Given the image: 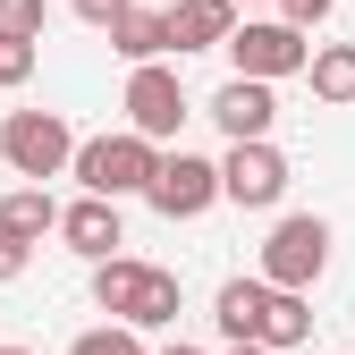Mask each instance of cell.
Here are the masks:
<instances>
[{
	"label": "cell",
	"mask_w": 355,
	"mask_h": 355,
	"mask_svg": "<svg viewBox=\"0 0 355 355\" xmlns=\"http://www.w3.org/2000/svg\"><path fill=\"white\" fill-rule=\"evenodd\" d=\"M94 304L119 322V330H169L178 304H187V288H178V271H161V262H136V254H110L94 262Z\"/></svg>",
	"instance_id": "6da1fadb"
},
{
	"label": "cell",
	"mask_w": 355,
	"mask_h": 355,
	"mask_svg": "<svg viewBox=\"0 0 355 355\" xmlns=\"http://www.w3.org/2000/svg\"><path fill=\"white\" fill-rule=\"evenodd\" d=\"M330 271V220L322 211H288L271 237H262V288H279V296H313V279Z\"/></svg>",
	"instance_id": "7a4b0ae2"
},
{
	"label": "cell",
	"mask_w": 355,
	"mask_h": 355,
	"mask_svg": "<svg viewBox=\"0 0 355 355\" xmlns=\"http://www.w3.org/2000/svg\"><path fill=\"white\" fill-rule=\"evenodd\" d=\"M153 169H161V144H144V136H94V144H76V161H68V178L85 195H102V203H119V195H144L153 187Z\"/></svg>",
	"instance_id": "3957f363"
},
{
	"label": "cell",
	"mask_w": 355,
	"mask_h": 355,
	"mask_svg": "<svg viewBox=\"0 0 355 355\" xmlns=\"http://www.w3.org/2000/svg\"><path fill=\"white\" fill-rule=\"evenodd\" d=\"M0 161H9L26 187H51V178L76 161V127L60 110H9L0 119Z\"/></svg>",
	"instance_id": "277c9868"
},
{
	"label": "cell",
	"mask_w": 355,
	"mask_h": 355,
	"mask_svg": "<svg viewBox=\"0 0 355 355\" xmlns=\"http://www.w3.org/2000/svg\"><path fill=\"white\" fill-rule=\"evenodd\" d=\"M119 110H127V136H144V144H169L178 127L195 119V102H187V85H178V68H169V60H153V68H127V94H119Z\"/></svg>",
	"instance_id": "5b68a950"
},
{
	"label": "cell",
	"mask_w": 355,
	"mask_h": 355,
	"mask_svg": "<svg viewBox=\"0 0 355 355\" xmlns=\"http://www.w3.org/2000/svg\"><path fill=\"white\" fill-rule=\"evenodd\" d=\"M220 51L237 60V76H245V85H279V76H304L313 42H304V34H288L279 17H237V34L220 42Z\"/></svg>",
	"instance_id": "8992f818"
},
{
	"label": "cell",
	"mask_w": 355,
	"mask_h": 355,
	"mask_svg": "<svg viewBox=\"0 0 355 355\" xmlns=\"http://www.w3.org/2000/svg\"><path fill=\"white\" fill-rule=\"evenodd\" d=\"M144 203H153L161 220H203V211L220 203V161H203V153H161Z\"/></svg>",
	"instance_id": "52a82bcc"
},
{
	"label": "cell",
	"mask_w": 355,
	"mask_h": 355,
	"mask_svg": "<svg viewBox=\"0 0 355 355\" xmlns=\"http://www.w3.org/2000/svg\"><path fill=\"white\" fill-rule=\"evenodd\" d=\"M279 195H288V153L279 144H229V161H220V203L271 211Z\"/></svg>",
	"instance_id": "ba28073f"
},
{
	"label": "cell",
	"mask_w": 355,
	"mask_h": 355,
	"mask_svg": "<svg viewBox=\"0 0 355 355\" xmlns=\"http://www.w3.org/2000/svg\"><path fill=\"white\" fill-rule=\"evenodd\" d=\"M211 119H220V136H229V144H271V127H279V94H271V85L229 76V85L211 94Z\"/></svg>",
	"instance_id": "9c48e42d"
},
{
	"label": "cell",
	"mask_w": 355,
	"mask_h": 355,
	"mask_svg": "<svg viewBox=\"0 0 355 355\" xmlns=\"http://www.w3.org/2000/svg\"><path fill=\"white\" fill-rule=\"evenodd\" d=\"M51 237H68V254H85V262H110L119 245H127V220H119V203H102V195H76V203H60V229Z\"/></svg>",
	"instance_id": "30bf717a"
},
{
	"label": "cell",
	"mask_w": 355,
	"mask_h": 355,
	"mask_svg": "<svg viewBox=\"0 0 355 355\" xmlns=\"http://www.w3.org/2000/svg\"><path fill=\"white\" fill-rule=\"evenodd\" d=\"M161 17H169V51L187 60V51H220V42L237 34V0H178Z\"/></svg>",
	"instance_id": "8fae6325"
},
{
	"label": "cell",
	"mask_w": 355,
	"mask_h": 355,
	"mask_svg": "<svg viewBox=\"0 0 355 355\" xmlns=\"http://www.w3.org/2000/svg\"><path fill=\"white\" fill-rule=\"evenodd\" d=\"M262 304H271V288H262V279H220V296H211V322H220V338H229V347H254V330H262Z\"/></svg>",
	"instance_id": "7c38bea8"
},
{
	"label": "cell",
	"mask_w": 355,
	"mask_h": 355,
	"mask_svg": "<svg viewBox=\"0 0 355 355\" xmlns=\"http://www.w3.org/2000/svg\"><path fill=\"white\" fill-rule=\"evenodd\" d=\"M51 229H60V203H51V187H9V195H0V237L42 245Z\"/></svg>",
	"instance_id": "4fadbf2b"
},
{
	"label": "cell",
	"mask_w": 355,
	"mask_h": 355,
	"mask_svg": "<svg viewBox=\"0 0 355 355\" xmlns=\"http://www.w3.org/2000/svg\"><path fill=\"white\" fill-rule=\"evenodd\" d=\"M110 51H119L127 68H153V60H169V17H161V9H127V17L110 26Z\"/></svg>",
	"instance_id": "5bb4252c"
},
{
	"label": "cell",
	"mask_w": 355,
	"mask_h": 355,
	"mask_svg": "<svg viewBox=\"0 0 355 355\" xmlns=\"http://www.w3.org/2000/svg\"><path fill=\"white\" fill-rule=\"evenodd\" d=\"M304 85H313V102L347 110V102H355V42H313V60H304Z\"/></svg>",
	"instance_id": "9a60e30c"
},
{
	"label": "cell",
	"mask_w": 355,
	"mask_h": 355,
	"mask_svg": "<svg viewBox=\"0 0 355 355\" xmlns=\"http://www.w3.org/2000/svg\"><path fill=\"white\" fill-rule=\"evenodd\" d=\"M304 338H313V296H279V288H271V304H262V330H254V347L288 355V347H304Z\"/></svg>",
	"instance_id": "2e32d148"
},
{
	"label": "cell",
	"mask_w": 355,
	"mask_h": 355,
	"mask_svg": "<svg viewBox=\"0 0 355 355\" xmlns=\"http://www.w3.org/2000/svg\"><path fill=\"white\" fill-rule=\"evenodd\" d=\"M51 0H0V42H42Z\"/></svg>",
	"instance_id": "e0dca14e"
},
{
	"label": "cell",
	"mask_w": 355,
	"mask_h": 355,
	"mask_svg": "<svg viewBox=\"0 0 355 355\" xmlns=\"http://www.w3.org/2000/svg\"><path fill=\"white\" fill-rule=\"evenodd\" d=\"M68 355H153L136 330H119V322H102V330H76L68 338Z\"/></svg>",
	"instance_id": "ac0fdd59"
},
{
	"label": "cell",
	"mask_w": 355,
	"mask_h": 355,
	"mask_svg": "<svg viewBox=\"0 0 355 355\" xmlns=\"http://www.w3.org/2000/svg\"><path fill=\"white\" fill-rule=\"evenodd\" d=\"M330 9H338V0H279V26H288V34H313Z\"/></svg>",
	"instance_id": "d6986e66"
},
{
	"label": "cell",
	"mask_w": 355,
	"mask_h": 355,
	"mask_svg": "<svg viewBox=\"0 0 355 355\" xmlns=\"http://www.w3.org/2000/svg\"><path fill=\"white\" fill-rule=\"evenodd\" d=\"M68 9H76L85 26H94V34H110V26H119L127 9H136V0H68Z\"/></svg>",
	"instance_id": "ffe728a7"
},
{
	"label": "cell",
	"mask_w": 355,
	"mask_h": 355,
	"mask_svg": "<svg viewBox=\"0 0 355 355\" xmlns=\"http://www.w3.org/2000/svg\"><path fill=\"white\" fill-rule=\"evenodd\" d=\"M34 76V42H0V85H26Z\"/></svg>",
	"instance_id": "44dd1931"
},
{
	"label": "cell",
	"mask_w": 355,
	"mask_h": 355,
	"mask_svg": "<svg viewBox=\"0 0 355 355\" xmlns=\"http://www.w3.org/2000/svg\"><path fill=\"white\" fill-rule=\"evenodd\" d=\"M26 262H34V245H17V237H0V288H9V279H26Z\"/></svg>",
	"instance_id": "7402d4cb"
},
{
	"label": "cell",
	"mask_w": 355,
	"mask_h": 355,
	"mask_svg": "<svg viewBox=\"0 0 355 355\" xmlns=\"http://www.w3.org/2000/svg\"><path fill=\"white\" fill-rule=\"evenodd\" d=\"M153 355H203V347H187V338H178V347H153Z\"/></svg>",
	"instance_id": "603a6c76"
},
{
	"label": "cell",
	"mask_w": 355,
	"mask_h": 355,
	"mask_svg": "<svg viewBox=\"0 0 355 355\" xmlns=\"http://www.w3.org/2000/svg\"><path fill=\"white\" fill-rule=\"evenodd\" d=\"M136 9H178V0H136Z\"/></svg>",
	"instance_id": "cb8c5ba5"
},
{
	"label": "cell",
	"mask_w": 355,
	"mask_h": 355,
	"mask_svg": "<svg viewBox=\"0 0 355 355\" xmlns=\"http://www.w3.org/2000/svg\"><path fill=\"white\" fill-rule=\"evenodd\" d=\"M229 355H271V347H229Z\"/></svg>",
	"instance_id": "d4e9b609"
},
{
	"label": "cell",
	"mask_w": 355,
	"mask_h": 355,
	"mask_svg": "<svg viewBox=\"0 0 355 355\" xmlns=\"http://www.w3.org/2000/svg\"><path fill=\"white\" fill-rule=\"evenodd\" d=\"M0 355H26V347H0Z\"/></svg>",
	"instance_id": "484cf974"
}]
</instances>
